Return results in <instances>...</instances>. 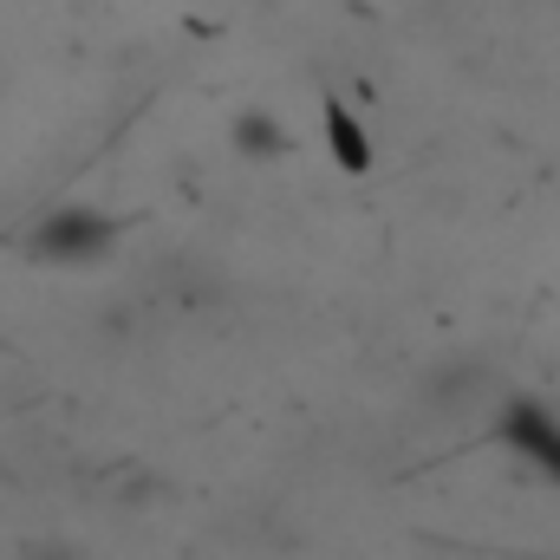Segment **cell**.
I'll list each match as a JSON object with an SVG mask.
<instances>
[{"label": "cell", "mask_w": 560, "mask_h": 560, "mask_svg": "<svg viewBox=\"0 0 560 560\" xmlns=\"http://www.w3.org/2000/svg\"><path fill=\"white\" fill-rule=\"evenodd\" d=\"M118 242V229L98 215V209H52L39 229H33V255L39 261H52V268H85V261H98L105 248Z\"/></svg>", "instance_id": "1"}, {"label": "cell", "mask_w": 560, "mask_h": 560, "mask_svg": "<svg viewBox=\"0 0 560 560\" xmlns=\"http://www.w3.org/2000/svg\"><path fill=\"white\" fill-rule=\"evenodd\" d=\"M235 143H242L248 156H280V150H287V131H280L268 112H248V118L235 125Z\"/></svg>", "instance_id": "4"}, {"label": "cell", "mask_w": 560, "mask_h": 560, "mask_svg": "<svg viewBox=\"0 0 560 560\" xmlns=\"http://www.w3.org/2000/svg\"><path fill=\"white\" fill-rule=\"evenodd\" d=\"M326 143H332V163H339L346 176H359V170L372 163V143H365L359 118H352L339 98H326Z\"/></svg>", "instance_id": "3"}, {"label": "cell", "mask_w": 560, "mask_h": 560, "mask_svg": "<svg viewBox=\"0 0 560 560\" xmlns=\"http://www.w3.org/2000/svg\"><path fill=\"white\" fill-rule=\"evenodd\" d=\"M495 436H502L515 456H528V463L560 489V418L541 398H509L502 418H495Z\"/></svg>", "instance_id": "2"}]
</instances>
